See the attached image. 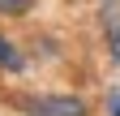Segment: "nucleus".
Segmentation results:
<instances>
[{"label": "nucleus", "instance_id": "nucleus-1", "mask_svg": "<svg viewBox=\"0 0 120 116\" xmlns=\"http://www.w3.org/2000/svg\"><path fill=\"white\" fill-rule=\"evenodd\" d=\"M26 116H90L82 95H17L13 99Z\"/></svg>", "mask_w": 120, "mask_h": 116}, {"label": "nucleus", "instance_id": "nucleus-2", "mask_svg": "<svg viewBox=\"0 0 120 116\" xmlns=\"http://www.w3.org/2000/svg\"><path fill=\"white\" fill-rule=\"evenodd\" d=\"M99 30H103V47H107L112 65L120 69V0H99Z\"/></svg>", "mask_w": 120, "mask_h": 116}, {"label": "nucleus", "instance_id": "nucleus-3", "mask_svg": "<svg viewBox=\"0 0 120 116\" xmlns=\"http://www.w3.org/2000/svg\"><path fill=\"white\" fill-rule=\"evenodd\" d=\"M0 73H26V56L9 35H0Z\"/></svg>", "mask_w": 120, "mask_h": 116}, {"label": "nucleus", "instance_id": "nucleus-4", "mask_svg": "<svg viewBox=\"0 0 120 116\" xmlns=\"http://www.w3.org/2000/svg\"><path fill=\"white\" fill-rule=\"evenodd\" d=\"M34 9V0H0V17H26Z\"/></svg>", "mask_w": 120, "mask_h": 116}, {"label": "nucleus", "instance_id": "nucleus-5", "mask_svg": "<svg viewBox=\"0 0 120 116\" xmlns=\"http://www.w3.org/2000/svg\"><path fill=\"white\" fill-rule=\"evenodd\" d=\"M107 116H120V86L107 90Z\"/></svg>", "mask_w": 120, "mask_h": 116}]
</instances>
